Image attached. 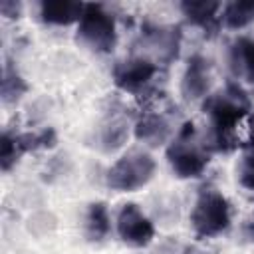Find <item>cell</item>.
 Masks as SVG:
<instances>
[{
    "label": "cell",
    "mask_w": 254,
    "mask_h": 254,
    "mask_svg": "<svg viewBox=\"0 0 254 254\" xmlns=\"http://www.w3.org/2000/svg\"><path fill=\"white\" fill-rule=\"evenodd\" d=\"M220 22L228 30H242V28H246L248 24L254 22V4H248V2L224 4L222 6V14H220Z\"/></svg>",
    "instance_id": "e0dca14e"
},
{
    "label": "cell",
    "mask_w": 254,
    "mask_h": 254,
    "mask_svg": "<svg viewBox=\"0 0 254 254\" xmlns=\"http://www.w3.org/2000/svg\"><path fill=\"white\" fill-rule=\"evenodd\" d=\"M0 12L6 18H18L20 12H22V4L20 2H12V0H4L0 4Z\"/></svg>",
    "instance_id": "7402d4cb"
},
{
    "label": "cell",
    "mask_w": 254,
    "mask_h": 254,
    "mask_svg": "<svg viewBox=\"0 0 254 254\" xmlns=\"http://www.w3.org/2000/svg\"><path fill=\"white\" fill-rule=\"evenodd\" d=\"M127 139H129V119L119 111L109 113L97 127V147L103 153L117 151L127 143Z\"/></svg>",
    "instance_id": "30bf717a"
},
{
    "label": "cell",
    "mask_w": 254,
    "mask_h": 254,
    "mask_svg": "<svg viewBox=\"0 0 254 254\" xmlns=\"http://www.w3.org/2000/svg\"><path fill=\"white\" fill-rule=\"evenodd\" d=\"M232 220L228 198L216 189H202L190 210V226L198 238H214L228 230Z\"/></svg>",
    "instance_id": "3957f363"
},
{
    "label": "cell",
    "mask_w": 254,
    "mask_h": 254,
    "mask_svg": "<svg viewBox=\"0 0 254 254\" xmlns=\"http://www.w3.org/2000/svg\"><path fill=\"white\" fill-rule=\"evenodd\" d=\"M159 65L147 56H131L113 65V83L127 93H141L157 75Z\"/></svg>",
    "instance_id": "52a82bcc"
},
{
    "label": "cell",
    "mask_w": 254,
    "mask_h": 254,
    "mask_svg": "<svg viewBox=\"0 0 254 254\" xmlns=\"http://www.w3.org/2000/svg\"><path fill=\"white\" fill-rule=\"evenodd\" d=\"M246 234H248V238H252V240H254V212H252L250 220L246 222Z\"/></svg>",
    "instance_id": "603a6c76"
},
{
    "label": "cell",
    "mask_w": 254,
    "mask_h": 254,
    "mask_svg": "<svg viewBox=\"0 0 254 254\" xmlns=\"http://www.w3.org/2000/svg\"><path fill=\"white\" fill-rule=\"evenodd\" d=\"M202 109L208 117V139L204 147L208 151H232L238 143L236 127L252 109L248 93L238 81H228L222 91L206 97Z\"/></svg>",
    "instance_id": "6da1fadb"
},
{
    "label": "cell",
    "mask_w": 254,
    "mask_h": 254,
    "mask_svg": "<svg viewBox=\"0 0 254 254\" xmlns=\"http://www.w3.org/2000/svg\"><path fill=\"white\" fill-rule=\"evenodd\" d=\"M208 89H210V62L200 54H192L187 62L181 79V93L187 101H196L200 97H206Z\"/></svg>",
    "instance_id": "9c48e42d"
},
{
    "label": "cell",
    "mask_w": 254,
    "mask_h": 254,
    "mask_svg": "<svg viewBox=\"0 0 254 254\" xmlns=\"http://www.w3.org/2000/svg\"><path fill=\"white\" fill-rule=\"evenodd\" d=\"M183 16L196 28H202L204 32L214 34L218 30L220 14H222V4L220 2H181L179 4Z\"/></svg>",
    "instance_id": "7c38bea8"
},
{
    "label": "cell",
    "mask_w": 254,
    "mask_h": 254,
    "mask_svg": "<svg viewBox=\"0 0 254 254\" xmlns=\"http://www.w3.org/2000/svg\"><path fill=\"white\" fill-rule=\"evenodd\" d=\"M143 42L153 50L159 62H173L179 54L181 32L177 26H163V24H143L141 28Z\"/></svg>",
    "instance_id": "ba28073f"
},
{
    "label": "cell",
    "mask_w": 254,
    "mask_h": 254,
    "mask_svg": "<svg viewBox=\"0 0 254 254\" xmlns=\"http://www.w3.org/2000/svg\"><path fill=\"white\" fill-rule=\"evenodd\" d=\"M135 137L149 147H159L171 137V123L161 113H143L135 123Z\"/></svg>",
    "instance_id": "5bb4252c"
},
{
    "label": "cell",
    "mask_w": 254,
    "mask_h": 254,
    "mask_svg": "<svg viewBox=\"0 0 254 254\" xmlns=\"http://www.w3.org/2000/svg\"><path fill=\"white\" fill-rule=\"evenodd\" d=\"M228 65L236 79L254 83V40L236 38L228 48Z\"/></svg>",
    "instance_id": "4fadbf2b"
},
{
    "label": "cell",
    "mask_w": 254,
    "mask_h": 254,
    "mask_svg": "<svg viewBox=\"0 0 254 254\" xmlns=\"http://www.w3.org/2000/svg\"><path fill=\"white\" fill-rule=\"evenodd\" d=\"M77 40L95 54H111L117 44V26L113 14L103 4H85L77 22Z\"/></svg>",
    "instance_id": "5b68a950"
},
{
    "label": "cell",
    "mask_w": 254,
    "mask_h": 254,
    "mask_svg": "<svg viewBox=\"0 0 254 254\" xmlns=\"http://www.w3.org/2000/svg\"><path fill=\"white\" fill-rule=\"evenodd\" d=\"M115 228H117L121 242L131 248H145L155 238L153 220L135 202H127L119 208Z\"/></svg>",
    "instance_id": "8992f818"
},
{
    "label": "cell",
    "mask_w": 254,
    "mask_h": 254,
    "mask_svg": "<svg viewBox=\"0 0 254 254\" xmlns=\"http://www.w3.org/2000/svg\"><path fill=\"white\" fill-rule=\"evenodd\" d=\"M83 10H85L83 2H71V0H44L38 6L40 20L52 26L77 24Z\"/></svg>",
    "instance_id": "8fae6325"
},
{
    "label": "cell",
    "mask_w": 254,
    "mask_h": 254,
    "mask_svg": "<svg viewBox=\"0 0 254 254\" xmlns=\"http://www.w3.org/2000/svg\"><path fill=\"white\" fill-rule=\"evenodd\" d=\"M238 183H240L244 189H248V190L254 192V167L242 165L240 171H238Z\"/></svg>",
    "instance_id": "44dd1931"
},
{
    "label": "cell",
    "mask_w": 254,
    "mask_h": 254,
    "mask_svg": "<svg viewBox=\"0 0 254 254\" xmlns=\"http://www.w3.org/2000/svg\"><path fill=\"white\" fill-rule=\"evenodd\" d=\"M14 143L18 149V155L40 149H52L58 143V135L52 127H44L40 131H28V133H14Z\"/></svg>",
    "instance_id": "2e32d148"
},
{
    "label": "cell",
    "mask_w": 254,
    "mask_h": 254,
    "mask_svg": "<svg viewBox=\"0 0 254 254\" xmlns=\"http://www.w3.org/2000/svg\"><path fill=\"white\" fill-rule=\"evenodd\" d=\"M18 159H20V155H18V149H16V143H14V133L4 131L2 137H0V165H2V171H10L18 163Z\"/></svg>",
    "instance_id": "d6986e66"
},
{
    "label": "cell",
    "mask_w": 254,
    "mask_h": 254,
    "mask_svg": "<svg viewBox=\"0 0 254 254\" xmlns=\"http://www.w3.org/2000/svg\"><path fill=\"white\" fill-rule=\"evenodd\" d=\"M167 161L179 179H196L208 165V149L196 139L192 121L183 123L167 147Z\"/></svg>",
    "instance_id": "7a4b0ae2"
},
{
    "label": "cell",
    "mask_w": 254,
    "mask_h": 254,
    "mask_svg": "<svg viewBox=\"0 0 254 254\" xmlns=\"http://www.w3.org/2000/svg\"><path fill=\"white\" fill-rule=\"evenodd\" d=\"M242 149H244L242 165L254 167V115H252V119H250V131H248V139H246V143L242 145Z\"/></svg>",
    "instance_id": "ffe728a7"
},
{
    "label": "cell",
    "mask_w": 254,
    "mask_h": 254,
    "mask_svg": "<svg viewBox=\"0 0 254 254\" xmlns=\"http://www.w3.org/2000/svg\"><path fill=\"white\" fill-rule=\"evenodd\" d=\"M26 91H28V83L18 73V69L10 62H6L4 69H2V99H4V103L18 101Z\"/></svg>",
    "instance_id": "ac0fdd59"
},
{
    "label": "cell",
    "mask_w": 254,
    "mask_h": 254,
    "mask_svg": "<svg viewBox=\"0 0 254 254\" xmlns=\"http://www.w3.org/2000/svg\"><path fill=\"white\" fill-rule=\"evenodd\" d=\"M157 171V163L151 153L133 149L119 157L105 173V183L109 189L119 192H133L145 187Z\"/></svg>",
    "instance_id": "277c9868"
},
{
    "label": "cell",
    "mask_w": 254,
    "mask_h": 254,
    "mask_svg": "<svg viewBox=\"0 0 254 254\" xmlns=\"http://www.w3.org/2000/svg\"><path fill=\"white\" fill-rule=\"evenodd\" d=\"M111 232V216L107 210V204L103 200H95L87 204L85 216H83V236L89 242H101Z\"/></svg>",
    "instance_id": "9a60e30c"
}]
</instances>
